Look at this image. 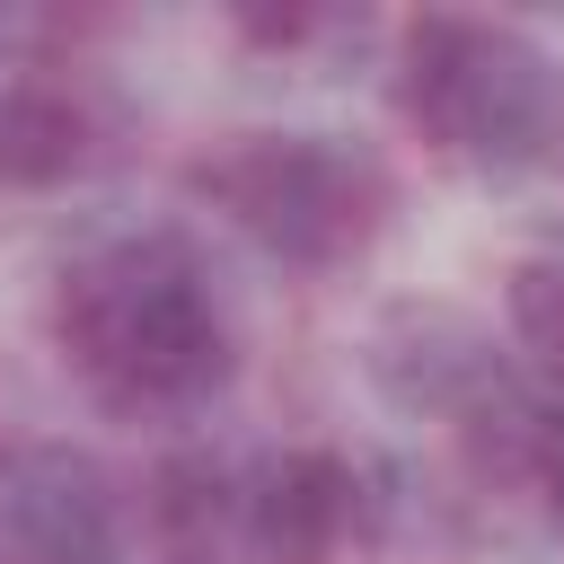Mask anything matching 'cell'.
<instances>
[{
  "label": "cell",
  "instance_id": "8992f818",
  "mask_svg": "<svg viewBox=\"0 0 564 564\" xmlns=\"http://www.w3.org/2000/svg\"><path fill=\"white\" fill-rule=\"evenodd\" d=\"M370 370H379V388H388L405 414H449L458 432H476V423L511 397L485 326L458 317V308H441V300H397V308L370 326Z\"/></svg>",
  "mask_w": 564,
  "mask_h": 564
},
{
  "label": "cell",
  "instance_id": "6da1fadb",
  "mask_svg": "<svg viewBox=\"0 0 564 564\" xmlns=\"http://www.w3.org/2000/svg\"><path fill=\"white\" fill-rule=\"evenodd\" d=\"M53 344L115 414H185L229 379V317L212 273L167 229L97 238L53 282Z\"/></svg>",
  "mask_w": 564,
  "mask_h": 564
},
{
  "label": "cell",
  "instance_id": "5b68a950",
  "mask_svg": "<svg viewBox=\"0 0 564 564\" xmlns=\"http://www.w3.org/2000/svg\"><path fill=\"white\" fill-rule=\"evenodd\" d=\"M238 538L256 564H344L361 538V476L326 441L264 449L238 476Z\"/></svg>",
  "mask_w": 564,
  "mask_h": 564
},
{
  "label": "cell",
  "instance_id": "30bf717a",
  "mask_svg": "<svg viewBox=\"0 0 564 564\" xmlns=\"http://www.w3.org/2000/svg\"><path fill=\"white\" fill-rule=\"evenodd\" d=\"M167 564H212V555H167Z\"/></svg>",
  "mask_w": 564,
  "mask_h": 564
},
{
  "label": "cell",
  "instance_id": "7a4b0ae2",
  "mask_svg": "<svg viewBox=\"0 0 564 564\" xmlns=\"http://www.w3.org/2000/svg\"><path fill=\"white\" fill-rule=\"evenodd\" d=\"M397 115L423 150L476 176H511L555 141V62L502 18L432 9L397 35Z\"/></svg>",
  "mask_w": 564,
  "mask_h": 564
},
{
  "label": "cell",
  "instance_id": "52a82bcc",
  "mask_svg": "<svg viewBox=\"0 0 564 564\" xmlns=\"http://www.w3.org/2000/svg\"><path fill=\"white\" fill-rule=\"evenodd\" d=\"M88 159H97V115H88V97H79L70 79L26 70V79L0 88V185L53 194V185H70Z\"/></svg>",
  "mask_w": 564,
  "mask_h": 564
},
{
  "label": "cell",
  "instance_id": "ba28073f",
  "mask_svg": "<svg viewBox=\"0 0 564 564\" xmlns=\"http://www.w3.org/2000/svg\"><path fill=\"white\" fill-rule=\"evenodd\" d=\"M502 317L511 344L538 379H564V256H520L502 273Z\"/></svg>",
  "mask_w": 564,
  "mask_h": 564
},
{
  "label": "cell",
  "instance_id": "3957f363",
  "mask_svg": "<svg viewBox=\"0 0 564 564\" xmlns=\"http://www.w3.org/2000/svg\"><path fill=\"white\" fill-rule=\"evenodd\" d=\"M185 185L300 273H335L388 229V167L335 132H238L203 150Z\"/></svg>",
  "mask_w": 564,
  "mask_h": 564
},
{
  "label": "cell",
  "instance_id": "9c48e42d",
  "mask_svg": "<svg viewBox=\"0 0 564 564\" xmlns=\"http://www.w3.org/2000/svg\"><path fill=\"white\" fill-rule=\"evenodd\" d=\"M529 485L546 494V520L564 529V414H546V441H538V476Z\"/></svg>",
  "mask_w": 564,
  "mask_h": 564
},
{
  "label": "cell",
  "instance_id": "277c9868",
  "mask_svg": "<svg viewBox=\"0 0 564 564\" xmlns=\"http://www.w3.org/2000/svg\"><path fill=\"white\" fill-rule=\"evenodd\" d=\"M123 502L115 476L70 441L0 449V564H115Z\"/></svg>",
  "mask_w": 564,
  "mask_h": 564
}]
</instances>
